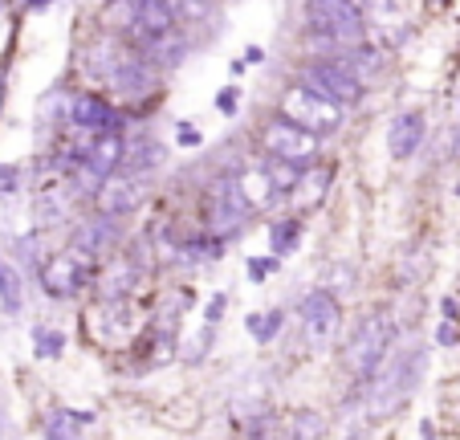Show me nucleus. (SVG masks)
I'll return each mask as SVG.
<instances>
[{
    "instance_id": "obj_32",
    "label": "nucleus",
    "mask_w": 460,
    "mask_h": 440,
    "mask_svg": "<svg viewBox=\"0 0 460 440\" xmlns=\"http://www.w3.org/2000/svg\"><path fill=\"white\" fill-rule=\"evenodd\" d=\"M180 143L183 147H196V143H200V130H196V127H180Z\"/></svg>"
},
{
    "instance_id": "obj_13",
    "label": "nucleus",
    "mask_w": 460,
    "mask_h": 440,
    "mask_svg": "<svg viewBox=\"0 0 460 440\" xmlns=\"http://www.w3.org/2000/svg\"><path fill=\"white\" fill-rule=\"evenodd\" d=\"M122 156H127V147H122L119 130H111V135H90L86 147H82L78 172L90 175L94 184H102V180H111V175H119Z\"/></svg>"
},
{
    "instance_id": "obj_22",
    "label": "nucleus",
    "mask_w": 460,
    "mask_h": 440,
    "mask_svg": "<svg viewBox=\"0 0 460 440\" xmlns=\"http://www.w3.org/2000/svg\"><path fill=\"white\" fill-rule=\"evenodd\" d=\"M130 159V175H147L151 167L164 164V143H155V139H139V143L130 147V156H122V164Z\"/></svg>"
},
{
    "instance_id": "obj_26",
    "label": "nucleus",
    "mask_w": 460,
    "mask_h": 440,
    "mask_svg": "<svg viewBox=\"0 0 460 440\" xmlns=\"http://www.w3.org/2000/svg\"><path fill=\"white\" fill-rule=\"evenodd\" d=\"M61 346H66V335H61V330H49V327L33 330V355L37 359H58Z\"/></svg>"
},
{
    "instance_id": "obj_8",
    "label": "nucleus",
    "mask_w": 460,
    "mask_h": 440,
    "mask_svg": "<svg viewBox=\"0 0 460 440\" xmlns=\"http://www.w3.org/2000/svg\"><path fill=\"white\" fill-rule=\"evenodd\" d=\"M297 319H302L305 343H310L314 351H326V346L334 343V335L342 330V302L334 298L331 290H314V293H305L302 298Z\"/></svg>"
},
{
    "instance_id": "obj_35",
    "label": "nucleus",
    "mask_w": 460,
    "mask_h": 440,
    "mask_svg": "<svg viewBox=\"0 0 460 440\" xmlns=\"http://www.w3.org/2000/svg\"><path fill=\"white\" fill-rule=\"evenodd\" d=\"M25 4H29V9H33V13H37V9H49L53 0H25Z\"/></svg>"
},
{
    "instance_id": "obj_5",
    "label": "nucleus",
    "mask_w": 460,
    "mask_h": 440,
    "mask_svg": "<svg viewBox=\"0 0 460 440\" xmlns=\"http://www.w3.org/2000/svg\"><path fill=\"white\" fill-rule=\"evenodd\" d=\"M302 86L314 90V94L331 98L334 106H358L367 94V82L358 78V74H350L347 66H339V61L331 58H318V61H305L302 66Z\"/></svg>"
},
{
    "instance_id": "obj_25",
    "label": "nucleus",
    "mask_w": 460,
    "mask_h": 440,
    "mask_svg": "<svg viewBox=\"0 0 460 440\" xmlns=\"http://www.w3.org/2000/svg\"><path fill=\"white\" fill-rule=\"evenodd\" d=\"M180 21H212L217 17V0H167Z\"/></svg>"
},
{
    "instance_id": "obj_17",
    "label": "nucleus",
    "mask_w": 460,
    "mask_h": 440,
    "mask_svg": "<svg viewBox=\"0 0 460 440\" xmlns=\"http://www.w3.org/2000/svg\"><path fill=\"white\" fill-rule=\"evenodd\" d=\"M130 9V17L139 21V33H172L180 29V17L172 13L167 0H122Z\"/></svg>"
},
{
    "instance_id": "obj_7",
    "label": "nucleus",
    "mask_w": 460,
    "mask_h": 440,
    "mask_svg": "<svg viewBox=\"0 0 460 440\" xmlns=\"http://www.w3.org/2000/svg\"><path fill=\"white\" fill-rule=\"evenodd\" d=\"M281 119H289L294 127L310 130V135H331V130H339L342 122V106H334L331 98L314 94V90L305 86H294L281 94Z\"/></svg>"
},
{
    "instance_id": "obj_21",
    "label": "nucleus",
    "mask_w": 460,
    "mask_h": 440,
    "mask_svg": "<svg viewBox=\"0 0 460 440\" xmlns=\"http://www.w3.org/2000/svg\"><path fill=\"white\" fill-rule=\"evenodd\" d=\"M297 241H302V220H297V216H286V220H273L270 225V253L273 257L294 253Z\"/></svg>"
},
{
    "instance_id": "obj_18",
    "label": "nucleus",
    "mask_w": 460,
    "mask_h": 440,
    "mask_svg": "<svg viewBox=\"0 0 460 440\" xmlns=\"http://www.w3.org/2000/svg\"><path fill=\"white\" fill-rule=\"evenodd\" d=\"M331 167H322V164H310L302 167V175H297V184L289 188V200H294L297 212H305V208H318L322 196H326V188H331Z\"/></svg>"
},
{
    "instance_id": "obj_30",
    "label": "nucleus",
    "mask_w": 460,
    "mask_h": 440,
    "mask_svg": "<svg viewBox=\"0 0 460 440\" xmlns=\"http://www.w3.org/2000/svg\"><path fill=\"white\" fill-rule=\"evenodd\" d=\"M456 322H452V319H444V327L440 330H436V343H444V346H452V343H456Z\"/></svg>"
},
{
    "instance_id": "obj_28",
    "label": "nucleus",
    "mask_w": 460,
    "mask_h": 440,
    "mask_svg": "<svg viewBox=\"0 0 460 440\" xmlns=\"http://www.w3.org/2000/svg\"><path fill=\"white\" fill-rule=\"evenodd\" d=\"M273 269H278V257H252V261H249V277H252V282L270 277Z\"/></svg>"
},
{
    "instance_id": "obj_29",
    "label": "nucleus",
    "mask_w": 460,
    "mask_h": 440,
    "mask_svg": "<svg viewBox=\"0 0 460 440\" xmlns=\"http://www.w3.org/2000/svg\"><path fill=\"white\" fill-rule=\"evenodd\" d=\"M217 106H220V114H233L236 106H241V90H236V86L220 90V94H217Z\"/></svg>"
},
{
    "instance_id": "obj_1",
    "label": "nucleus",
    "mask_w": 460,
    "mask_h": 440,
    "mask_svg": "<svg viewBox=\"0 0 460 440\" xmlns=\"http://www.w3.org/2000/svg\"><path fill=\"white\" fill-rule=\"evenodd\" d=\"M86 74L90 78H102L122 103H147L159 86V69L135 45H122L114 37H102L98 45H90Z\"/></svg>"
},
{
    "instance_id": "obj_14",
    "label": "nucleus",
    "mask_w": 460,
    "mask_h": 440,
    "mask_svg": "<svg viewBox=\"0 0 460 440\" xmlns=\"http://www.w3.org/2000/svg\"><path fill=\"white\" fill-rule=\"evenodd\" d=\"M66 119L74 122V130H86V135H111L122 127V114L106 103L102 94H78L66 106Z\"/></svg>"
},
{
    "instance_id": "obj_19",
    "label": "nucleus",
    "mask_w": 460,
    "mask_h": 440,
    "mask_svg": "<svg viewBox=\"0 0 460 440\" xmlns=\"http://www.w3.org/2000/svg\"><path fill=\"white\" fill-rule=\"evenodd\" d=\"M233 188L241 192V200L252 208V212H261V208L278 196V188H273V180L265 175V167H244V172H236L233 175Z\"/></svg>"
},
{
    "instance_id": "obj_10",
    "label": "nucleus",
    "mask_w": 460,
    "mask_h": 440,
    "mask_svg": "<svg viewBox=\"0 0 460 440\" xmlns=\"http://www.w3.org/2000/svg\"><path fill=\"white\" fill-rule=\"evenodd\" d=\"M86 282H90V261H82L78 253L66 249L41 261V290L49 298H78Z\"/></svg>"
},
{
    "instance_id": "obj_24",
    "label": "nucleus",
    "mask_w": 460,
    "mask_h": 440,
    "mask_svg": "<svg viewBox=\"0 0 460 440\" xmlns=\"http://www.w3.org/2000/svg\"><path fill=\"white\" fill-rule=\"evenodd\" d=\"M244 327H249V335L257 338V343H273V338H278V330L286 327V314H281V310L249 314V322H244Z\"/></svg>"
},
{
    "instance_id": "obj_2",
    "label": "nucleus",
    "mask_w": 460,
    "mask_h": 440,
    "mask_svg": "<svg viewBox=\"0 0 460 440\" xmlns=\"http://www.w3.org/2000/svg\"><path fill=\"white\" fill-rule=\"evenodd\" d=\"M428 359H432V351H428L424 343H411V346H403V351L387 355L379 367V380L371 383L367 416H371V420H387V416L400 412V408L416 396L420 380H424V372H428Z\"/></svg>"
},
{
    "instance_id": "obj_31",
    "label": "nucleus",
    "mask_w": 460,
    "mask_h": 440,
    "mask_svg": "<svg viewBox=\"0 0 460 440\" xmlns=\"http://www.w3.org/2000/svg\"><path fill=\"white\" fill-rule=\"evenodd\" d=\"M220 310H225V293H217V298H212V302H208V310H204V319H208V327L220 319Z\"/></svg>"
},
{
    "instance_id": "obj_27",
    "label": "nucleus",
    "mask_w": 460,
    "mask_h": 440,
    "mask_svg": "<svg viewBox=\"0 0 460 440\" xmlns=\"http://www.w3.org/2000/svg\"><path fill=\"white\" fill-rule=\"evenodd\" d=\"M21 192V167L17 164H0V196Z\"/></svg>"
},
{
    "instance_id": "obj_3",
    "label": "nucleus",
    "mask_w": 460,
    "mask_h": 440,
    "mask_svg": "<svg viewBox=\"0 0 460 440\" xmlns=\"http://www.w3.org/2000/svg\"><path fill=\"white\" fill-rule=\"evenodd\" d=\"M305 21H310L314 41L326 45L331 61L367 37V21L358 0H305Z\"/></svg>"
},
{
    "instance_id": "obj_37",
    "label": "nucleus",
    "mask_w": 460,
    "mask_h": 440,
    "mask_svg": "<svg viewBox=\"0 0 460 440\" xmlns=\"http://www.w3.org/2000/svg\"><path fill=\"white\" fill-rule=\"evenodd\" d=\"M0 9H4V0H0Z\"/></svg>"
},
{
    "instance_id": "obj_6",
    "label": "nucleus",
    "mask_w": 460,
    "mask_h": 440,
    "mask_svg": "<svg viewBox=\"0 0 460 440\" xmlns=\"http://www.w3.org/2000/svg\"><path fill=\"white\" fill-rule=\"evenodd\" d=\"M261 151L270 159H286V164H294V167H310L322 151V139L310 135V130H302V127H294L289 119L278 114V119H270L261 127Z\"/></svg>"
},
{
    "instance_id": "obj_34",
    "label": "nucleus",
    "mask_w": 460,
    "mask_h": 440,
    "mask_svg": "<svg viewBox=\"0 0 460 440\" xmlns=\"http://www.w3.org/2000/svg\"><path fill=\"white\" fill-rule=\"evenodd\" d=\"M4 424H9V400L0 396V432H4Z\"/></svg>"
},
{
    "instance_id": "obj_9",
    "label": "nucleus",
    "mask_w": 460,
    "mask_h": 440,
    "mask_svg": "<svg viewBox=\"0 0 460 440\" xmlns=\"http://www.w3.org/2000/svg\"><path fill=\"white\" fill-rule=\"evenodd\" d=\"M122 241V225L114 220V216H86V220H78L70 233V253H78L82 261H98L106 257V253H114Z\"/></svg>"
},
{
    "instance_id": "obj_36",
    "label": "nucleus",
    "mask_w": 460,
    "mask_h": 440,
    "mask_svg": "<svg viewBox=\"0 0 460 440\" xmlns=\"http://www.w3.org/2000/svg\"><path fill=\"white\" fill-rule=\"evenodd\" d=\"M420 440H432V424H424V432H420Z\"/></svg>"
},
{
    "instance_id": "obj_23",
    "label": "nucleus",
    "mask_w": 460,
    "mask_h": 440,
    "mask_svg": "<svg viewBox=\"0 0 460 440\" xmlns=\"http://www.w3.org/2000/svg\"><path fill=\"white\" fill-rule=\"evenodd\" d=\"M21 302H25V285H21V274L4 261V253H0V306L9 314L21 310Z\"/></svg>"
},
{
    "instance_id": "obj_12",
    "label": "nucleus",
    "mask_w": 460,
    "mask_h": 440,
    "mask_svg": "<svg viewBox=\"0 0 460 440\" xmlns=\"http://www.w3.org/2000/svg\"><path fill=\"white\" fill-rule=\"evenodd\" d=\"M252 216V208L241 200V192L233 188V180H217L208 188V225L217 237H228Z\"/></svg>"
},
{
    "instance_id": "obj_15",
    "label": "nucleus",
    "mask_w": 460,
    "mask_h": 440,
    "mask_svg": "<svg viewBox=\"0 0 460 440\" xmlns=\"http://www.w3.org/2000/svg\"><path fill=\"white\" fill-rule=\"evenodd\" d=\"M143 265L135 257H119L98 274V293H102V302H130L135 290L143 285Z\"/></svg>"
},
{
    "instance_id": "obj_20",
    "label": "nucleus",
    "mask_w": 460,
    "mask_h": 440,
    "mask_svg": "<svg viewBox=\"0 0 460 440\" xmlns=\"http://www.w3.org/2000/svg\"><path fill=\"white\" fill-rule=\"evenodd\" d=\"M94 416L90 412H74V408H58L45 420V440H82V428H90Z\"/></svg>"
},
{
    "instance_id": "obj_16",
    "label": "nucleus",
    "mask_w": 460,
    "mask_h": 440,
    "mask_svg": "<svg viewBox=\"0 0 460 440\" xmlns=\"http://www.w3.org/2000/svg\"><path fill=\"white\" fill-rule=\"evenodd\" d=\"M420 143H424V114L420 111L395 114L387 127V156L403 164V159H411L420 151Z\"/></svg>"
},
{
    "instance_id": "obj_33",
    "label": "nucleus",
    "mask_w": 460,
    "mask_h": 440,
    "mask_svg": "<svg viewBox=\"0 0 460 440\" xmlns=\"http://www.w3.org/2000/svg\"><path fill=\"white\" fill-rule=\"evenodd\" d=\"M452 156H460V106H456V127H452Z\"/></svg>"
},
{
    "instance_id": "obj_4",
    "label": "nucleus",
    "mask_w": 460,
    "mask_h": 440,
    "mask_svg": "<svg viewBox=\"0 0 460 440\" xmlns=\"http://www.w3.org/2000/svg\"><path fill=\"white\" fill-rule=\"evenodd\" d=\"M391 343H395V322L387 319V314H371V319H363L355 327V335H350L347 343V372L355 375L358 383L371 380L375 372L383 367V359L391 355Z\"/></svg>"
},
{
    "instance_id": "obj_11",
    "label": "nucleus",
    "mask_w": 460,
    "mask_h": 440,
    "mask_svg": "<svg viewBox=\"0 0 460 440\" xmlns=\"http://www.w3.org/2000/svg\"><path fill=\"white\" fill-rule=\"evenodd\" d=\"M143 200H147V175H111V180H102V188L94 192L98 212L114 216V220L135 216L143 208Z\"/></svg>"
}]
</instances>
